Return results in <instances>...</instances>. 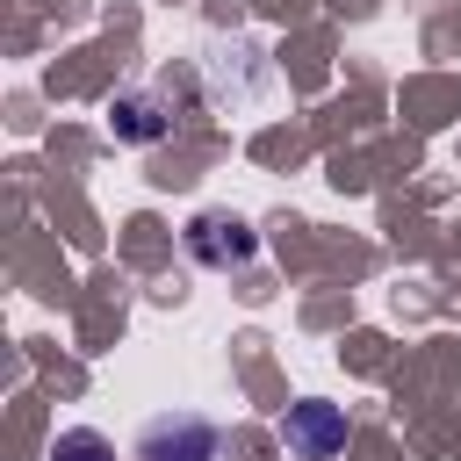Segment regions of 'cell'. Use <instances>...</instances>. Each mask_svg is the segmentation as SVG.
Here are the masks:
<instances>
[{"label":"cell","mask_w":461,"mask_h":461,"mask_svg":"<svg viewBox=\"0 0 461 461\" xmlns=\"http://www.w3.org/2000/svg\"><path fill=\"white\" fill-rule=\"evenodd\" d=\"M180 245H187V259L209 267V274H230V267H252V259H259V230H252L245 216H230V209H202V216H187Z\"/></svg>","instance_id":"obj_1"},{"label":"cell","mask_w":461,"mask_h":461,"mask_svg":"<svg viewBox=\"0 0 461 461\" xmlns=\"http://www.w3.org/2000/svg\"><path fill=\"white\" fill-rule=\"evenodd\" d=\"M346 439H353V425H346V411L324 403V396H303V403L281 411V447H288L295 461H339Z\"/></svg>","instance_id":"obj_2"},{"label":"cell","mask_w":461,"mask_h":461,"mask_svg":"<svg viewBox=\"0 0 461 461\" xmlns=\"http://www.w3.org/2000/svg\"><path fill=\"white\" fill-rule=\"evenodd\" d=\"M137 461H216V425L194 418V411L151 418L144 439H137Z\"/></svg>","instance_id":"obj_3"},{"label":"cell","mask_w":461,"mask_h":461,"mask_svg":"<svg viewBox=\"0 0 461 461\" xmlns=\"http://www.w3.org/2000/svg\"><path fill=\"white\" fill-rule=\"evenodd\" d=\"M108 130H115V144H158V137L173 130V101L151 94V86H130V94H115Z\"/></svg>","instance_id":"obj_4"},{"label":"cell","mask_w":461,"mask_h":461,"mask_svg":"<svg viewBox=\"0 0 461 461\" xmlns=\"http://www.w3.org/2000/svg\"><path fill=\"white\" fill-rule=\"evenodd\" d=\"M50 461H115V439L94 432V425H72V432L50 439Z\"/></svg>","instance_id":"obj_5"}]
</instances>
